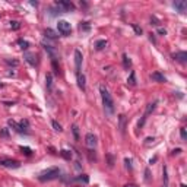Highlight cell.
<instances>
[{
	"mask_svg": "<svg viewBox=\"0 0 187 187\" xmlns=\"http://www.w3.org/2000/svg\"><path fill=\"white\" fill-rule=\"evenodd\" d=\"M100 94H101V100H102V105L104 110L108 115H111L114 112V100H112L111 94L108 92V89L105 88V85H100Z\"/></svg>",
	"mask_w": 187,
	"mask_h": 187,
	"instance_id": "6da1fadb",
	"label": "cell"
},
{
	"mask_svg": "<svg viewBox=\"0 0 187 187\" xmlns=\"http://www.w3.org/2000/svg\"><path fill=\"white\" fill-rule=\"evenodd\" d=\"M59 177H60V170L57 167H51V168H47L42 173H39L38 180L39 181H50V180H54Z\"/></svg>",
	"mask_w": 187,
	"mask_h": 187,
	"instance_id": "7a4b0ae2",
	"label": "cell"
},
{
	"mask_svg": "<svg viewBox=\"0 0 187 187\" xmlns=\"http://www.w3.org/2000/svg\"><path fill=\"white\" fill-rule=\"evenodd\" d=\"M56 7H59V12L63 13V12H73L76 7L72 1H66V0H60V1H56Z\"/></svg>",
	"mask_w": 187,
	"mask_h": 187,
	"instance_id": "3957f363",
	"label": "cell"
},
{
	"mask_svg": "<svg viewBox=\"0 0 187 187\" xmlns=\"http://www.w3.org/2000/svg\"><path fill=\"white\" fill-rule=\"evenodd\" d=\"M0 165L1 167H6V168H12V170H16L21 167L19 161L16 159H9V158H0Z\"/></svg>",
	"mask_w": 187,
	"mask_h": 187,
	"instance_id": "277c9868",
	"label": "cell"
},
{
	"mask_svg": "<svg viewBox=\"0 0 187 187\" xmlns=\"http://www.w3.org/2000/svg\"><path fill=\"white\" fill-rule=\"evenodd\" d=\"M57 29H59V32H62V35H69L70 31H72V27L67 21H59Z\"/></svg>",
	"mask_w": 187,
	"mask_h": 187,
	"instance_id": "5b68a950",
	"label": "cell"
},
{
	"mask_svg": "<svg viewBox=\"0 0 187 187\" xmlns=\"http://www.w3.org/2000/svg\"><path fill=\"white\" fill-rule=\"evenodd\" d=\"M155 107H156V101H153V102H149L148 105H146V110H145V114H143V117H142V120L139 121V129L140 127H143V124H145V121H146V118H148V115H149L150 112L155 110Z\"/></svg>",
	"mask_w": 187,
	"mask_h": 187,
	"instance_id": "8992f818",
	"label": "cell"
},
{
	"mask_svg": "<svg viewBox=\"0 0 187 187\" xmlns=\"http://www.w3.org/2000/svg\"><path fill=\"white\" fill-rule=\"evenodd\" d=\"M97 143H98L97 136H95L94 133H86V136H85V145H86L89 149H94V148L97 146Z\"/></svg>",
	"mask_w": 187,
	"mask_h": 187,
	"instance_id": "52a82bcc",
	"label": "cell"
},
{
	"mask_svg": "<svg viewBox=\"0 0 187 187\" xmlns=\"http://www.w3.org/2000/svg\"><path fill=\"white\" fill-rule=\"evenodd\" d=\"M24 59H25L31 66H37L38 64V56L35 53H25V54H24Z\"/></svg>",
	"mask_w": 187,
	"mask_h": 187,
	"instance_id": "ba28073f",
	"label": "cell"
},
{
	"mask_svg": "<svg viewBox=\"0 0 187 187\" xmlns=\"http://www.w3.org/2000/svg\"><path fill=\"white\" fill-rule=\"evenodd\" d=\"M173 6L180 12V13H184L187 10V1L186 0H176L174 3H173Z\"/></svg>",
	"mask_w": 187,
	"mask_h": 187,
	"instance_id": "9c48e42d",
	"label": "cell"
},
{
	"mask_svg": "<svg viewBox=\"0 0 187 187\" xmlns=\"http://www.w3.org/2000/svg\"><path fill=\"white\" fill-rule=\"evenodd\" d=\"M82 60H83V57H82V53H80L79 50H75V64H76V73H79V72H80V66H82Z\"/></svg>",
	"mask_w": 187,
	"mask_h": 187,
	"instance_id": "30bf717a",
	"label": "cell"
},
{
	"mask_svg": "<svg viewBox=\"0 0 187 187\" xmlns=\"http://www.w3.org/2000/svg\"><path fill=\"white\" fill-rule=\"evenodd\" d=\"M76 79H77V86H79V89H82V91H86V79H85V75L83 73H76Z\"/></svg>",
	"mask_w": 187,
	"mask_h": 187,
	"instance_id": "8fae6325",
	"label": "cell"
},
{
	"mask_svg": "<svg viewBox=\"0 0 187 187\" xmlns=\"http://www.w3.org/2000/svg\"><path fill=\"white\" fill-rule=\"evenodd\" d=\"M173 59L184 64V63L187 62V53H186V51H180V53H176V54H173Z\"/></svg>",
	"mask_w": 187,
	"mask_h": 187,
	"instance_id": "7c38bea8",
	"label": "cell"
},
{
	"mask_svg": "<svg viewBox=\"0 0 187 187\" xmlns=\"http://www.w3.org/2000/svg\"><path fill=\"white\" fill-rule=\"evenodd\" d=\"M42 47H44V50H45V51H47V53L51 56V59H53V60H57V51H56V50H54L51 45H48V44L42 42Z\"/></svg>",
	"mask_w": 187,
	"mask_h": 187,
	"instance_id": "4fadbf2b",
	"label": "cell"
},
{
	"mask_svg": "<svg viewBox=\"0 0 187 187\" xmlns=\"http://www.w3.org/2000/svg\"><path fill=\"white\" fill-rule=\"evenodd\" d=\"M150 79H152V80H155V82H159V83L167 82V77L162 75V73H159V72H153V73L150 75Z\"/></svg>",
	"mask_w": 187,
	"mask_h": 187,
	"instance_id": "5bb4252c",
	"label": "cell"
},
{
	"mask_svg": "<svg viewBox=\"0 0 187 187\" xmlns=\"http://www.w3.org/2000/svg\"><path fill=\"white\" fill-rule=\"evenodd\" d=\"M118 127H120V132L121 133L126 132V115L124 114H120L118 115Z\"/></svg>",
	"mask_w": 187,
	"mask_h": 187,
	"instance_id": "9a60e30c",
	"label": "cell"
},
{
	"mask_svg": "<svg viewBox=\"0 0 187 187\" xmlns=\"http://www.w3.org/2000/svg\"><path fill=\"white\" fill-rule=\"evenodd\" d=\"M19 129L22 133H28V129H29V121L28 120H21L19 121Z\"/></svg>",
	"mask_w": 187,
	"mask_h": 187,
	"instance_id": "2e32d148",
	"label": "cell"
},
{
	"mask_svg": "<svg viewBox=\"0 0 187 187\" xmlns=\"http://www.w3.org/2000/svg\"><path fill=\"white\" fill-rule=\"evenodd\" d=\"M44 34H45V37H47V38H51V39H56V38L59 37V35H57V32H56V31H53L51 28H47V29L44 31Z\"/></svg>",
	"mask_w": 187,
	"mask_h": 187,
	"instance_id": "e0dca14e",
	"label": "cell"
},
{
	"mask_svg": "<svg viewBox=\"0 0 187 187\" xmlns=\"http://www.w3.org/2000/svg\"><path fill=\"white\" fill-rule=\"evenodd\" d=\"M127 85H130V86H135L136 85V73L133 70L130 72V75L127 77Z\"/></svg>",
	"mask_w": 187,
	"mask_h": 187,
	"instance_id": "ac0fdd59",
	"label": "cell"
},
{
	"mask_svg": "<svg viewBox=\"0 0 187 187\" xmlns=\"http://www.w3.org/2000/svg\"><path fill=\"white\" fill-rule=\"evenodd\" d=\"M105 47H107V39H98L95 42V48L97 50H104Z\"/></svg>",
	"mask_w": 187,
	"mask_h": 187,
	"instance_id": "d6986e66",
	"label": "cell"
},
{
	"mask_svg": "<svg viewBox=\"0 0 187 187\" xmlns=\"http://www.w3.org/2000/svg\"><path fill=\"white\" fill-rule=\"evenodd\" d=\"M123 66H124L126 69H129V67L132 66V60L129 59V56H127L126 53H123Z\"/></svg>",
	"mask_w": 187,
	"mask_h": 187,
	"instance_id": "ffe728a7",
	"label": "cell"
},
{
	"mask_svg": "<svg viewBox=\"0 0 187 187\" xmlns=\"http://www.w3.org/2000/svg\"><path fill=\"white\" fill-rule=\"evenodd\" d=\"M60 155H62L64 159H67V161H70V159H72V152H70V150H67V149L60 150Z\"/></svg>",
	"mask_w": 187,
	"mask_h": 187,
	"instance_id": "44dd1931",
	"label": "cell"
},
{
	"mask_svg": "<svg viewBox=\"0 0 187 187\" xmlns=\"http://www.w3.org/2000/svg\"><path fill=\"white\" fill-rule=\"evenodd\" d=\"M45 83H47V88L51 89V86H53V75L51 73H47V76H45Z\"/></svg>",
	"mask_w": 187,
	"mask_h": 187,
	"instance_id": "7402d4cb",
	"label": "cell"
},
{
	"mask_svg": "<svg viewBox=\"0 0 187 187\" xmlns=\"http://www.w3.org/2000/svg\"><path fill=\"white\" fill-rule=\"evenodd\" d=\"M19 149H21V152H22L24 155H27V156H31V153H32L31 148H28V146H21Z\"/></svg>",
	"mask_w": 187,
	"mask_h": 187,
	"instance_id": "603a6c76",
	"label": "cell"
},
{
	"mask_svg": "<svg viewBox=\"0 0 187 187\" xmlns=\"http://www.w3.org/2000/svg\"><path fill=\"white\" fill-rule=\"evenodd\" d=\"M18 44L21 45V48H22V50H27V48L29 47V42H28V41H25V39H18Z\"/></svg>",
	"mask_w": 187,
	"mask_h": 187,
	"instance_id": "cb8c5ba5",
	"label": "cell"
},
{
	"mask_svg": "<svg viewBox=\"0 0 187 187\" xmlns=\"http://www.w3.org/2000/svg\"><path fill=\"white\" fill-rule=\"evenodd\" d=\"M51 126H53V129H54L56 132H62V130H63V129H62V126H60L56 120H51Z\"/></svg>",
	"mask_w": 187,
	"mask_h": 187,
	"instance_id": "d4e9b609",
	"label": "cell"
},
{
	"mask_svg": "<svg viewBox=\"0 0 187 187\" xmlns=\"http://www.w3.org/2000/svg\"><path fill=\"white\" fill-rule=\"evenodd\" d=\"M72 132H73V138H75V140H79V129H77V126H76V124H73Z\"/></svg>",
	"mask_w": 187,
	"mask_h": 187,
	"instance_id": "484cf974",
	"label": "cell"
},
{
	"mask_svg": "<svg viewBox=\"0 0 187 187\" xmlns=\"http://www.w3.org/2000/svg\"><path fill=\"white\" fill-rule=\"evenodd\" d=\"M0 136L1 138H9V129H6V127L0 129Z\"/></svg>",
	"mask_w": 187,
	"mask_h": 187,
	"instance_id": "4316f807",
	"label": "cell"
},
{
	"mask_svg": "<svg viewBox=\"0 0 187 187\" xmlns=\"http://www.w3.org/2000/svg\"><path fill=\"white\" fill-rule=\"evenodd\" d=\"M10 28H12V29H19V28H21V24H19L18 21H12V22H10Z\"/></svg>",
	"mask_w": 187,
	"mask_h": 187,
	"instance_id": "83f0119b",
	"label": "cell"
},
{
	"mask_svg": "<svg viewBox=\"0 0 187 187\" xmlns=\"http://www.w3.org/2000/svg\"><path fill=\"white\" fill-rule=\"evenodd\" d=\"M132 28L135 29V32H136L138 35H140V34H142V28H140L139 25H136V24H132Z\"/></svg>",
	"mask_w": 187,
	"mask_h": 187,
	"instance_id": "f1b7e54d",
	"label": "cell"
},
{
	"mask_svg": "<svg viewBox=\"0 0 187 187\" xmlns=\"http://www.w3.org/2000/svg\"><path fill=\"white\" fill-rule=\"evenodd\" d=\"M88 153H89V159H91V161H95V159H97V156H95V150L94 149H89L88 150Z\"/></svg>",
	"mask_w": 187,
	"mask_h": 187,
	"instance_id": "f546056e",
	"label": "cell"
},
{
	"mask_svg": "<svg viewBox=\"0 0 187 187\" xmlns=\"http://www.w3.org/2000/svg\"><path fill=\"white\" fill-rule=\"evenodd\" d=\"M180 135H181V139H183V140H186L187 139V133H186V129H184V127L180 129Z\"/></svg>",
	"mask_w": 187,
	"mask_h": 187,
	"instance_id": "4dcf8cb0",
	"label": "cell"
},
{
	"mask_svg": "<svg viewBox=\"0 0 187 187\" xmlns=\"http://www.w3.org/2000/svg\"><path fill=\"white\" fill-rule=\"evenodd\" d=\"M51 63H53V69H54V73H56V75H59V67H57V60H53Z\"/></svg>",
	"mask_w": 187,
	"mask_h": 187,
	"instance_id": "1f68e13d",
	"label": "cell"
},
{
	"mask_svg": "<svg viewBox=\"0 0 187 187\" xmlns=\"http://www.w3.org/2000/svg\"><path fill=\"white\" fill-rule=\"evenodd\" d=\"M150 22H153L152 25H155V27H158V25H159V21H158L155 16H152V18H150Z\"/></svg>",
	"mask_w": 187,
	"mask_h": 187,
	"instance_id": "d6a6232c",
	"label": "cell"
},
{
	"mask_svg": "<svg viewBox=\"0 0 187 187\" xmlns=\"http://www.w3.org/2000/svg\"><path fill=\"white\" fill-rule=\"evenodd\" d=\"M158 34L159 35H167V29L165 28H158Z\"/></svg>",
	"mask_w": 187,
	"mask_h": 187,
	"instance_id": "836d02e7",
	"label": "cell"
},
{
	"mask_svg": "<svg viewBox=\"0 0 187 187\" xmlns=\"http://www.w3.org/2000/svg\"><path fill=\"white\" fill-rule=\"evenodd\" d=\"M6 63H7V64H13V66H18V64H19L18 60H6Z\"/></svg>",
	"mask_w": 187,
	"mask_h": 187,
	"instance_id": "e575fe53",
	"label": "cell"
},
{
	"mask_svg": "<svg viewBox=\"0 0 187 187\" xmlns=\"http://www.w3.org/2000/svg\"><path fill=\"white\" fill-rule=\"evenodd\" d=\"M145 180H146V181H149V180H150V173H149V170H148V168L145 170Z\"/></svg>",
	"mask_w": 187,
	"mask_h": 187,
	"instance_id": "d590c367",
	"label": "cell"
},
{
	"mask_svg": "<svg viewBox=\"0 0 187 187\" xmlns=\"http://www.w3.org/2000/svg\"><path fill=\"white\" fill-rule=\"evenodd\" d=\"M79 28H80V29H86V31H88V29H89V25H86V22H83V24H80V25H79Z\"/></svg>",
	"mask_w": 187,
	"mask_h": 187,
	"instance_id": "8d00e7d4",
	"label": "cell"
},
{
	"mask_svg": "<svg viewBox=\"0 0 187 187\" xmlns=\"http://www.w3.org/2000/svg\"><path fill=\"white\" fill-rule=\"evenodd\" d=\"M124 162H126V167H127L129 170H132V165H130V159H129V158H126V159H124Z\"/></svg>",
	"mask_w": 187,
	"mask_h": 187,
	"instance_id": "74e56055",
	"label": "cell"
},
{
	"mask_svg": "<svg viewBox=\"0 0 187 187\" xmlns=\"http://www.w3.org/2000/svg\"><path fill=\"white\" fill-rule=\"evenodd\" d=\"M107 158H108V161H110V164H108V165L112 167V165H114V159H112V156H111V155H107Z\"/></svg>",
	"mask_w": 187,
	"mask_h": 187,
	"instance_id": "f35d334b",
	"label": "cell"
},
{
	"mask_svg": "<svg viewBox=\"0 0 187 187\" xmlns=\"http://www.w3.org/2000/svg\"><path fill=\"white\" fill-rule=\"evenodd\" d=\"M123 187H139L138 184H133V183H129V184H124Z\"/></svg>",
	"mask_w": 187,
	"mask_h": 187,
	"instance_id": "ab89813d",
	"label": "cell"
},
{
	"mask_svg": "<svg viewBox=\"0 0 187 187\" xmlns=\"http://www.w3.org/2000/svg\"><path fill=\"white\" fill-rule=\"evenodd\" d=\"M180 152H181V149H180V148H178V149H174V150H173V155H178Z\"/></svg>",
	"mask_w": 187,
	"mask_h": 187,
	"instance_id": "60d3db41",
	"label": "cell"
},
{
	"mask_svg": "<svg viewBox=\"0 0 187 187\" xmlns=\"http://www.w3.org/2000/svg\"><path fill=\"white\" fill-rule=\"evenodd\" d=\"M153 140H155L153 138H148V139H146V143H150V142H153Z\"/></svg>",
	"mask_w": 187,
	"mask_h": 187,
	"instance_id": "b9f144b4",
	"label": "cell"
},
{
	"mask_svg": "<svg viewBox=\"0 0 187 187\" xmlns=\"http://www.w3.org/2000/svg\"><path fill=\"white\" fill-rule=\"evenodd\" d=\"M162 187H168V186H167V184H164V186H162Z\"/></svg>",
	"mask_w": 187,
	"mask_h": 187,
	"instance_id": "7bdbcfd3",
	"label": "cell"
},
{
	"mask_svg": "<svg viewBox=\"0 0 187 187\" xmlns=\"http://www.w3.org/2000/svg\"><path fill=\"white\" fill-rule=\"evenodd\" d=\"M0 86H1V83H0Z\"/></svg>",
	"mask_w": 187,
	"mask_h": 187,
	"instance_id": "ee69618b",
	"label": "cell"
}]
</instances>
